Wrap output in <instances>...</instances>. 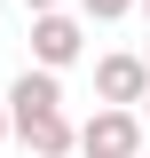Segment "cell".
Wrapping results in <instances>:
<instances>
[{
    "label": "cell",
    "mask_w": 150,
    "mask_h": 158,
    "mask_svg": "<svg viewBox=\"0 0 150 158\" xmlns=\"http://www.w3.org/2000/svg\"><path fill=\"white\" fill-rule=\"evenodd\" d=\"M79 158H150V118L95 103V118H79Z\"/></svg>",
    "instance_id": "cell-1"
},
{
    "label": "cell",
    "mask_w": 150,
    "mask_h": 158,
    "mask_svg": "<svg viewBox=\"0 0 150 158\" xmlns=\"http://www.w3.org/2000/svg\"><path fill=\"white\" fill-rule=\"evenodd\" d=\"M95 103H103V111H142V103H150V63H142V48L95 56Z\"/></svg>",
    "instance_id": "cell-2"
},
{
    "label": "cell",
    "mask_w": 150,
    "mask_h": 158,
    "mask_svg": "<svg viewBox=\"0 0 150 158\" xmlns=\"http://www.w3.org/2000/svg\"><path fill=\"white\" fill-rule=\"evenodd\" d=\"M87 56V16L79 8H56V16H32V63L40 71H71V63Z\"/></svg>",
    "instance_id": "cell-3"
},
{
    "label": "cell",
    "mask_w": 150,
    "mask_h": 158,
    "mask_svg": "<svg viewBox=\"0 0 150 158\" xmlns=\"http://www.w3.org/2000/svg\"><path fill=\"white\" fill-rule=\"evenodd\" d=\"M16 118V142L32 158H71L79 150V127H71V111H8Z\"/></svg>",
    "instance_id": "cell-4"
},
{
    "label": "cell",
    "mask_w": 150,
    "mask_h": 158,
    "mask_svg": "<svg viewBox=\"0 0 150 158\" xmlns=\"http://www.w3.org/2000/svg\"><path fill=\"white\" fill-rule=\"evenodd\" d=\"M134 8H142V0H79L87 24H119V16H134Z\"/></svg>",
    "instance_id": "cell-5"
},
{
    "label": "cell",
    "mask_w": 150,
    "mask_h": 158,
    "mask_svg": "<svg viewBox=\"0 0 150 158\" xmlns=\"http://www.w3.org/2000/svg\"><path fill=\"white\" fill-rule=\"evenodd\" d=\"M0 142H16V118H8V95H0Z\"/></svg>",
    "instance_id": "cell-6"
},
{
    "label": "cell",
    "mask_w": 150,
    "mask_h": 158,
    "mask_svg": "<svg viewBox=\"0 0 150 158\" xmlns=\"http://www.w3.org/2000/svg\"><path fill=\"white\" fill-rule=\"evenodd\" d=\"M24 8H32V16H56V8H63V0H24Z\"/></svg>",
    "instance_id": "cell-7"
},
{
    "label": "cell",
    "mask_w": 150,
    "mask_h": 158,
    "mask_svg": "<svg viewBox=\"0 0 150 158\" xmlns=\"http://www.w3.org/2000/svg\"><path fill=\"white\" fill-rule=\"evenodd\" d=\"M142 63H150V40H142Z\"/></svg>",
    "instance_id": "cell-8"
},
{
    "label": "cell",
    "mask_w": 150,
    "mask_h": 158,
    "mask_svg": "<svg viewBox=\"0 0 150 158\" xmlns=\"http://www.w3.org/2000/svg\"><path fill=\"white\" fill-rule=\"evenodd\" d=\"M142 16H150V0H142Z\"/></svg>",
    "instance_id": "cell-9"
},
{
    "label": "cell",
    "mask_w": 150,
    "mask_h": 158,
    "mask_svg": "<svg viewBox=\"0 0 150 158\" xmlns=\"http://www.w3.org/2000/svg\"><path fill=\"white\" fill-rule=\"evenodd\" d=\"M142 118H150V103H142Z\"/></svg>",
    "instance_id": "cell-10"
}]
</instances>
